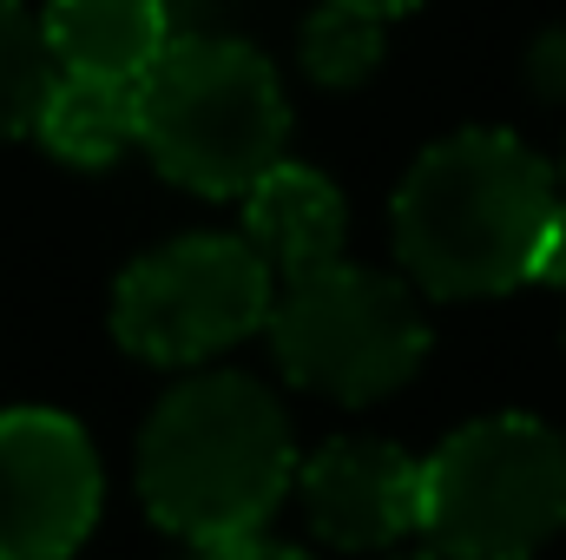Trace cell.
<instances>
[{"label":"cell","mask_w":566,"mask_h":560,"mask_svg":"<svg viewBox=\"0 0 566 560\" xmlns=\"http://www.w3.org/2000/svg\"><path fill=\"white\" fill-rule=\"evenodd\" d=\"M422 560H448V554H422Z\"/></svg>","instance_id":"e0dca14e"},{"label":"cell","mask_w":566,"mask_h":560,"mask_svg":"<svg viewBox=\"0 0 566 560\" xmlns=\"http://www.w3.org/2000/svg\"><path fill=\"white\" fill-rule=\"evenodd\" d=\"M40 145L66 165H113L126 145H139V80H106V73H53L40 120Z\"/></svg>","instance_id":"8fae6325"},{"label":"cell","mask_w":566,"mask_h":560,"mask_svg":"<svg viewBox=\"0 0 566 560\" xmlns=\"http://www.w3.org/2000/svg\"><path fill=\"white\" fill-rule=\"evenodd\" d=\"M139 145L171 185L244 198L290 145V100L258 46L191 33L145 66Z\"/></svg>","instance_id":"3957f363"},{"label":"cell","mask_w":566,"mask_h":560,"mask_svg":"<svg viewBox=\"0 0 566 560\" xmlns=\"http://www.w3.org/2000/svg\"><path fill=\"white\" fill-rule=\"evenodd\" d=\"M244 238L258 245V258L277 271V278H303V271H323L343 258V238H349V211H343V191L296 165L277 158L251 191H244Z\"/></svg>","instance_id":"9c48e42d"},{"label":"cell","mask_w":566,"mask_h":560,"mask_svg":"<svg viewBox=\"0 0 566 560\" xmlns=\"http://www.w3.org/2000/svg\"><path fill=\"white\" fill-rule=\"evenodd\" d=\"M349 7H369V13H382V20H396V13H409V7H422V0H349Z\"/></svg>","instance_id":"9a60e30c"},{"label":"cell","mask_w":566,"mask_h":560,"mask_svg":"<svg viewBox=\"0 0 566 560\" xmlns=\"http://www.w3.org/2000/svg\"><path fill=\"white\" fill-rule=\"evenodd\" d=\"M554 178H560V198H566V158H560V172H554Z\"/></svg>","instance_id":"2e32d148"},{"label":"cell","mask_w":566,"mask_h":560,"mask_svg":"<svg viewBox=\"0 0 566 560\" xmlns=\"http://www.w3.org/2000/svg\"><path fill=\"white\" fill-rule=\"evenodd\" d=\"M396 258L428 297H501L566 283V198L514 133L428 145L396 191Z\"/></svg>","instance_id":"6da1fadb"},{"label":"cell","mask_w":566,"mask_h":560,"mask_svg":"<svg viewBox=\"0 0 566 560\" xmlns=\"http://www.w3.org/2000/svg\"><path fill=\"white\" fill-rule=\"evenodd\" d=\"M264 330L283 376L329 403H376L402 390L428 356L416 290L389 271H363L343 258L323 271L283 278Z\"/></svg>","instance_id":"5b68a950"},{"label":"cell","mask_w":566,"mask_h":560,"mask_svg":"<svg viewBox=\"0 0 566 560\" xmlns=\"http://www.w3.org/2000/svg\"><path fill=\"white\" fill-rule=\"evenodd\" d=\"M99 521V455L53 409L0 416V560H66Z\"/></svg>","instance_id":"52a82bcc"},{"label":"cell","mask_w":566,"mask_h":560,"mask_svg":"<svg viewBox=\"0 0 566 560\" xmlns=\"http://www.w3.org/2000/svg\"><path fill=\"white\" fill-rule=\"evenodd\" d=\"M271 303H277V271L258 258L251 238L198 231L158 245L119 278L113 330L133 356L185 370L258 336L271 323Z\"/></svg>","instance_id":"8992f818"},{"label":"cell","mask_w":566,"mask_h":560,"mask_svg":"<svg viewBox=\"0 0 566 560\" xmlns=\"http://www.w3.org/2000/svg\"><path fill=\"white\" fill-rule=\"evenodd\" d=\"M296 481V448L277 396L258 376H191L139 435V495L151 521L191 548L258 535Z\"/></svg>","instance_id":"7a4b0ae2"},{"label":"cell","mask_w":566,"mask_h":560,"mask_svg":"<svg viewBox=\"0 0 566 560\" xmlns=\"http://www.w3.org/2000/svg\"><path fill=\"white\" fill-rule=\"evenodd\" d=\"M40 33L60 73L145 80V66L171 46V7L165 0H46Z\"/></svg>","instance_id":"30bf717a"},{"label":"cell","mask_w":566,"mask_h":560,"mask_svg":"<svg viewBox=\"0 0 566 560\" xmlns=\"http://www.w3.org/2000/svg\"><path fill=\"white\" fill-rule=\"evenodd\" d=\"M205 560H310L283 541H264V535H244V541H224V548H205Z\"/></svg>","instance_id":"5bb4252c"},{"label":"cell","mask_w":566,"mask_h":560,"mask_svg":"<svg viewBox=\"0 0 566 560\" xmlns=\"http://www.w3.org/2000/svg\"><path fill=\"white\" fill-rule=\"evenodd\" d=\"M303 521L329 548H389L422 535V462L382 435H336L296 468Z\"/></svg>","instance_id":"ba28073f"},{"label":"cell","mask_w":566,"mask_h":560,"mask_svg":"<svg viewBox=\"0 0 566 560\" xmlns=\"http://www.w3.org/2000/svg\"><path fill=\"white\" fill-rule=\"evenodd\" d=\"M53 73H60V66H53V53H46L40 20H33L20 0H0V139L33 133Z\"/></svg>","instance_id":"4fadbf2b"},{"label":"cell","mask_w":566,"mask_h":560,"mask_svg":"<svg viewBox=\"0 0 566 560\" xmlns=\"http://www.w3.org/2000/svg\"><path fill=\"white\" fill-rule=\"evenodd\" d=\"M566 528V442L534 416L454 428L422 462V535L448 560H534Z\"/></svg>","instance_id":"277c9868"},{"label":"cell","mask_w":566,"mask_h":560,"mask_svg":"<svg viewBox=\"0 0 566 560\" xmlns=\"http://www.w3.org/2000/svg\"><path fill=\"white\" fill-rule=\"evenodd\" d=\"M382 40H389V20L369 13V7H349V0H323L303 33H296V53H303V73L316 86H363L382 60Z\"/></svg>","instance_id":"7c38bea8"}]
</instances>
